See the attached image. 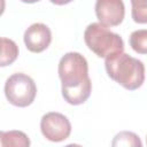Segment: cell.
Instances as JSON below:
<instances>
[{
	"label": "cell",
	"mask_w": 147,
	"mask_h": 147,
	"mask_svg": "<svg viewBox=\"0 0 147 147\" xmlns=\"http://www.w3.org/2000/svg\"><path fill=\"white\" fill-rule=\"evenodd\" d=\"M131 48L138 54H147V29L136 30L129 39Z\"/></svg>",
	"instance_id": "obj_10"
},
{
	"label": "cell",
	"mask_w": 147,
	"mask_h": 147,
	"mask_svg": "<svg viewBox=\"0 0 147 147\" xmlns=\"http://www.w3.org/2000/svg\"><path fill=\"white\" fill-rule=\"evenodd\" d=\"M95 15L102 25L117 26L124 20V2L123 0H96Z\"/></svg>",
	"instance_id": "obj_6"
},
{
	"label": "cell",
	"mask_w": 147,
	"mask_h": 147,
	"mask_svg": "<svg viewBox=\"0 0 147 147\" xmlns=\"http://www.w3.org/2000/svg\"><path fill=\"white\" fill-rule=\"evenodd\" d=\"M107 75L125 90H138L145 80L144 63L126 53H118L105 59Z\"/></svg>",
	"instance_id": "obj_2"
},
{
	"label": "cell",
	"mask_w": 147,
	"mask_h": 147,
	"mask_svg": "<svg viewBox=\"0 0 147 147\" xmlns=\"http://www.w3.org/2000/svg\"><path fill=\"white\" fill-rule=\"evenodd\" d=\"M146 141H147V138H146Z\"/></svg>",
	"instance_id": "obj_15"
},
{
	"label": "cell",
	"mask_w": 147,
	"mask_h": 147,
	"mask_svg": "<svg viewBox=\"0 0 147 147\" xmlns=\"http://www.w3.org/2000/svg\"><path fill=\"white\" fill-rule=\"evenodd\" d=\"M54 5H57V6H63V5H67V3H70L72 0H49Z\"/></svg>",
	"instance_id": "obj_13"
},
{
	"label": "cell",
	"mask_w": 147,
	"mask_h": 147,
	"mask_svg": "<svg viewBox=\"0 0 147 147\" xmlns=\"http://www.w3.org/2000/svg\"><path fill=\"white\" fill-rule=\"evenodd\" d=\"M0 145L2 147H28L30 146V139L22 131H1Z\"/></svg>",
	"instance_id": "obj_8"
},
{
	"label": "cell",
	"mask_w": 147,
	"mask_h": 147,
	"mask_svg": "<svg viewBox=\"0 0 147 147\" xmlns=\"http://www.w3.org/2000/svg\"><path fill=\"white\" fill-rule=\"evenodd\" d=\"M22 2H25V3H34V2H38L40 0H20Z\"/></svg>",
	"instance_id": "obj_14"
},
{
	"label": "cell",
	"mask_w": 147,
	"mask_h": 147,
	"mask_svg": "<svg viewBox=\"0 0 147 147\" xmlns=\"http://www.w3.org/2000/svg\"><path fill=\"white\" fill-rule=\"evenodd\" d=\"M57 71L64 100L72 106L84 103L92 91L86 59L77 52H69L61 57Z\"/></svg>",
	"instance_id": "obj_1"
},
{
	"label": "cell",
	"mask_w": 147,
	"mask_h": 147,
	"mask_svg": "<svg viewBox=\"0 0 147 147\" xmlns=\"http://www.w3.org/2000/svg\"><path fill=\"white\" fill-rule=\"evenodd\" d=\"M84 40L90 51L99 57H108L124 51L122 37L101 23H91L84 32Z\"/></svg>",
	"instance_id": "obj_3"
},
{
	"label": "cell",
	"mask_w": 147,
	"mask_h": 147,
	"mask_svg": "<svg viewBox=\"0 0 147 147\" xmlns=\"http://www.w3.org/2000/svg\"><path fill=\"white\" fill-rule=\"evenodd\" d=\"M24 44L32 53L44 52L52 41V32L44 23H33L24 32Z\"/></svg>",
	"instance_id": "obj_7"
},
{
	"label": "cell",
	"mask_w": 147,
	"mask_h": 147,
	"mask_svg": "<svg viewBox=\"0 0 147 147\" xmlns=\"http://www.w3.org/2000/svg\"><path fill=\"white\" fill-rule=\"evenodd\" d=\"M18 56V47L11 39L1 38V59H0V65L6 67L11 64Z\"/></svg>",
	"instance_id": "obj_9"
},
{
	"label": "cell",
	"mask_w": 147,
	"mask_h": 147,
	"mask_svg": "<svg viewBox=\"0 0 147 147\" xmlns=\"http://www.w3.org/2000/svg\"><path fill=\"white\" fill-rule=\"evenodd\" d=\"M131 16L136 23L147 24V0H130Z\"/></svg>",
	"instance_id": "obj_11"
},
{
	"label": "cell",
	"mask_w": 147,
	"mask_h": 147,
	"mask_svg": "<svg viewBox=\"0 0 147 147\" xmlns=\"http://www.w3.org/2000/svg\"><path fill=\"white\" fill-rule=\"evenodd\" d=\"M40 131L47 140L60 142L69 138L71 133V124L63 114L51 111L41 117Z\"/></svg>",
	"instance_id": "obj_5"
},
{
	"label": "cell",
	"mask_w": 147,
	"mask_h": 147,
	"mask_svg": "<svg viewBox=\"0 0 147 147\" xmlns=\"http://www.w3.org/2000/svg\"><path fill=\"white\" fill-rule=\"evenodd\" d=\"M141 141L139 139V137L133 133V132H129V131H123L119 132L115 136L114 141H113V146H138L141 147Z\"/></svg>",
	"instance_id": "obj_12"
},
{
	"label": "cell",
	"mask_w": 147,
	"mask_h": 147,
	"mask_svg": "<svg viewBox=\"0 0 147 147\" xmlns=\"http://www.w3.org/2000/svg\"><path fill=\"white\" fill-rule=\"evenodd\" d=\"M5 95L10 105L20 108L30 106L37 95V86L33 79L22 72L11 75L5 84Z\"/></svg>",
	"instance_id": "obj_4"
}]
</instances>
